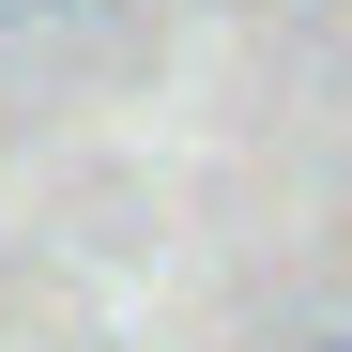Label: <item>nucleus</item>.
I'll return each instance as SVG.
<instances>
[{
    "instance_id": "f257e3e1",
    "label": "nucleus",
    "mask_w": 352,
    "mask_h": 352,
    "mask_svg": "<svg viewBox=\"0 0 352 352\" xmlns=\"http://www.w3.org/2000/svg\"><path fill=\"white\" fill-rule=\"evenodd\" d=\"M307 352H352V322H337V337H307Z\"/></svg>"
}]
</instances>
